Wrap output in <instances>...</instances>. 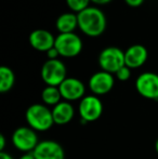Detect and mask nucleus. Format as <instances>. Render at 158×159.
I'll use <instances>...</instances> for the list:
<instances>
[{"label": "nucleus", "mask_w": 158, "mask_h": 159, "mask_svg": "<svg viewBox=\"0 0 158 159\" xmlns=\"http://www.w3.org/2000/svg\"><path fill=\"white\" fill-rule=\"evenodd\" d=\"M77 25H78V17L73 13H64L60 15L56 21V27L61 34L73 33Z\"/></svg>", "instance_id": "2eb2a0df"}, {"label": "nucleus", "mask_w": 158, "mask_h": 159, "mask_svg": "<svg viewBox=\"0 0 158 159\" xmlns=\"http://www.w3.org/2000/svg\"><path fill=\"white\" fill-rule=\"evenodd\" d=\"M131 68H129L128 66H126L124 65V67H121V68L119 69L118 71L116 73V77L117 79L120 80V81H127V80L130 78L131 76Z\"/></svg>", "instance_id": "6ab92c4d"}, {"label": "nucleus", "mask_w": 158, "mask_h": 159, "mask_svg": "<svg viewBox=\"0 0 158 159\" xmlns=\"http://www.w3.org/2000/svg\"><path fill=\"white\" fill-rule=\"evenodd\" d=\"M61 91L62 98L67 102L70 101H77L84 98V84L77 78H66L59 87Z\"/></svg>", "instance_id": "9b49d317"}, {"label": "nucleus", "mask_w": 158, "mask_h": 159, "mask_svg": "<svg viewBox=\"0 0 158 159\" xmlns=\"http://www.w3.org/2000/svg\"><path fill=\"white\" fill-rule=\"evenodd\" d=\"M25 119L28 126L35 131H47L54 124L52 111L43 104H33L25 113Z\"/></svg>", "instance_id": "f03ea898"}, {"label": "nucleus", "mask_w": 158, "mask_h": 159, "mask_svg": "<svg viewBox=\"0 0 158 159\" xmlns=\"http://www.w3.org/2000/svg\"><path fill=\"white\" fill-rule=\"evenodd\" d=\"M135 89L143 98L158 101V75L152 71L141 74L135 80Z\"/></svg>", "instance_id": "6e6552de"}, {"label": "nucleus", "mask_w": 158, "mask_h": 159, "mask_svg": "<svg viewBox=\"0 0 158 159\" xmlns=\"http://www.w3.org/2000/svg\"><path fill=\"white\" fill-rule=\"evenodd\" d=\"M144 0H126L127 4L130 7H140Z\"/></svg>", "instance_id": "412c9836"}, {"label": "nucleus", "mask_w": 158, "mask_h": 159, "mask_svg": "<svg viewBox=\"0 0 158 159\" xmlns=\"http://www.w3.org/2000/svg\"><path fill=\"white\" fill-rule=\"evenodd\" d=\"M54 47L60 55L65 57H74L78 55L82 49V42L76 34H61L55 38Z\"/></svg>", "instance_id": "0eeeda50"}, {"label": "nucleus", "mask_w": 158, "mask_h": 159, "mask_svg": "<svg viewBox=\"0 0 158 159\" xmlns=\"http://www.w3.org/2000/svg\"><path fill=\"white\" fill-rule=\"evenodd\" d=\"M75 115V109L73 105L67 101L60 102L57 105H55L52 109V116L55 125L64 126V125L70 124L73 120Z\"/></svg>", "instance_id": "4468645a"}, {"label": "nucleus", "mask_w": 158, "mask_h": 159, "mask_svg": "<svg viewBox=\"0 0 158 159\" xmlns=\"http://www.w3.org/2000/svg\"><path fill=\"white\" fill-rule=\"evenodd\" d=\"M33 155L35 159H65V152L62 145L52 140L39 142Z\"/></svg>", "instance_id": "1a4fd4ad"}, {"label": "nucleus", "mask_w": 158, "mask_h": 159, "mask_svg": "<svg viewBox=\"0 0 158 159\" xmlns=\"http://www.w3.org/2000/svg\"><path fill=\"white\" fill-rule=\"evenodd\" d=\"M41 78L47 86L60 87L66 79V67L60 60H48L41 68Z\"/></svg>", "instance_id": "20e7f679"}, {"label": "nucleus", "mask_w": 158, "mask_h": 159, "mask_svg": "<svg viewBox=\"0 0 158 159\" xmlns=\"http://www.w3.org/2000/svg\"><path fill=\"white\" fill-rule=\"evenodd\" d=\"M61 98H62L59 87L47 86L41 92V100L46 105H50V106L54 107L60 102H62Z\"/></svg>", "instance_id": "dca6fc26"}, {"label": "nucleus", "mask_w": 158, "mask_h": 159, "mask_svg": "<svg viewBox=\"0 0 158 159\" xmlns=\"http://www.w3.org/2000/svg\"><path fill=\"white\" fill-rule=\"evenodd\" d=\"M29 42L33 48L36 50L48 52L54 47L55 39L52 34L48 30H36L29 35Z\"/></svg>", "instance_id": "f8f14e48"}, {"label": "nucleus", "mask_w": 158, "mask_h": 159, "mask_svg": "<svg viewBox=\"0 0 158 159\" xmlns=\"http://www.w3.org/2000/svg\"><path fill=\"white\" fill-rule=\"evenodd\" d=\"M47 54H48L49 60H55L60 55V53H59V51L55 49V47H53L52 49H50V50L47 52Z\"/></svg>", "instance_id": "aec40b11"}, {"label": "nucleus", "mask_w": 158, "mask_h": 159, "mask_svg": "<svg viewBox=\"0 0 158 159\" xmlns=\"http://www.w3.org/2000/svg\"><path fill=\"white\" fill-rule=\"evenodd\" d=\"M12 143L15 148L23 153H33L39 144L38 135L30 127H20L13 132Z\"/></svg>", "instance_id": "7ed1b4c3"}, {"label": "nucleus", "mask_w": 158, "mask_h": 159, "mask_svg": "<svg viewBox=\"0 0 158 159\" xmlns=\"http://www.w3.org/2000/svg\"><path fill=\"white\" fill-rule=\"evenodd\" d=\"M91 1L95 2V3H97V4H105V3H108L110 1H112V0H91Z\"/></svg>", "instance_id": "393cba45"}, {"label": "nucleus", "mask_w": 158, "mask_h": 159, "mask_svg": "<svg viewBox=\"0 0 158 159\" xmlns=\"http://www.w3.org/2000/svg\"><path fill=\"white\" fill-rule=\"evenodd\" d=\"M0 159H13V157L11 155H9L6 152H1L0 153Z\"/></svg>", "instance_id": "5701e85b"}, {"label": "nucleus", "mask_w": 158, "mask_h": 159, "mask_svg": "<svg viewBox=\"0 0 158 159\" xmlns=\"http://www.w3.org/2000/svg\"><path fill=\"white\" fill-rule=\"evenodd\" d=\"M14 81L15 76L12 69L7 66L0 67V92H9L14 86Z\"/></svg>", "instance_id": "f3484780"}, {"label": "nucleus", "mask_w": 158, "mask_h": 159, "mask_svg": "<svg viewBox=\"0 0 158 159\" xmlns=\"http://www.w3.org/2000/svg\"><path fill=\"white\" fill-rule=\"evenodd\" d=\"M19 159H35L33 153H28V154H24L22 157H20Z\"/></svg>", "instance_id": "b1692460"}, {"label": "nucleus", "mask_w": 158, "mask_h": 159, "mask_svg": "<svg viewBox=\"0 0 158 159\" xmlns=\"http://www.w3.org/2000/svg\"><path fill=\"white\" fill-rule=\"evenodd\" d=\"M115 84L114 77L107 71H97L89 79V88L95 95H103L113 89Z\"/></svg>", "instance_id": "9d476101"}, {"label": "nucleus", "mask_w": 158, "mask_h": 159, "mask_svg": "<svg viewBox=\"0 0 158 159\" xmlns=\"http://www.w3.org/2000/svg\"><path fill=\"white\" fill-rule=\"evenodd\" d=\"M155 149H156V153L158 154V139L156 140V143H155Z\"/></svg>", "instance_id": "a878e982"}, {"label": "nucleus", "mask_w": 158, "mask_h": 159, "mask_svg": "<svg viewBox=\"0 0 158 159\" xmlns=\"http://www.w3.org/2000/svg\"><path fill=\"white\" fill-rule=\"evenodd\" d=\"M99 64L104 71L116 74L121 67L126 65L124 52L116 47H108L100 53Z\"/></svg>", "instance_id": "39448f33"}, {"label": "nucleus", "mask_w": 158, "mask_h": 159, "mask_svg": "<svg viewBox=\"0 0 158 159\" xmlns=\"http://www.w3.org/2000/svg\"><path fill=\"white\" fill-rule=\"evenodd\" d=\"M78 26L86 35L97 37L104 33L106 27V17L97 8H87L78 13Z\"/></svg>", "instance_id": "f257e3e1"}, {"label": "nucleus", "mask_w": 158, "mask_h": 159, "mask_svg": "<svg viewBox=\"0 0 158 159\" xmlns=\"http://www.w3.org/2000/svg\"><path fill=\"white\" fill-rule=\"evenodd\" d=\"M148 57L147 50L144 46L134 44L124 52V62L129 68H138L146 62Z\"/></svg>", "instance_id": "ddd939ff"}, {"label": "nucleus", "mask_w": 158, "mask_h": 159, "mask_svg": "<svg viewBox=\"0 0 158 159\" xmlns=\"http://www.w3.org/2000/svg\"><path fill=\"white\" fill-rule=\"evenodd\" d=\"M103 113V104L95 95L84 96L79 103V115L82 125L97 120Z\"/></svg>", "instance_id": "423d86ee"}, {"label": "nucleus", "mask_w": 158, "mask_h": 159, "mask_svg": "<svg viewBox=\"0 0 158 159\" xmlns=\"http://www.w3.org/2000/svg\"><path fill=\"white\" fill-rule=\"evenodd\" d=\"M4 145H6V138L3 134L0 135V152L4 151Z\"/></svg>", "instance_id": "4be33fe9"}, {"label": "nucleus", "mask_w": 158, "mask_h": 159, "mask_svg": "<svg viewBox=\"0 0 158 159\" xmlns=\"http://www.w3.org/2000/svg\"><path fill=\"white\" fill-rule=\"evenodd\" d=\"M91 0H66L68 7H70L72 10L77 11V12H81L84 9L89 8L88 4Z\"/></svg>", "instance_id": "a211bd4d"}]
</instances>
